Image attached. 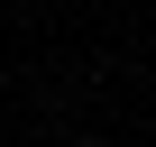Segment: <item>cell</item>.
Returning <instances> with one entry per match:
<instances>
[{"label":"cell","instance_id":"6da1fadb","mask_svg":"<svg viewBox=\"0 0 156 147\" xmlns=\"http://www.w3.org/2000/svg\"><path fill=\"white\" fill-rule=\"evenodd\" d=\"M83 147H92V138H83Z\"/></svg>","mask_w":156,"mask_h":147}]
</instances>
